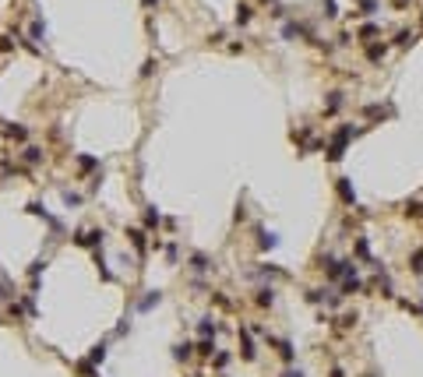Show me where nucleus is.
Masks as SVG:
<instances>
[{"label": "nucleus", "instance_id": "nucleus-19", "mask_svg": "<svg viewBox=\"0 0 423 377\" xmlns=\"http://www.w3.org/2000/svg\"><path fill=\"white\" fill-rule=\"evenodd\" d=\"M402 215H406V219H420V215H423V205H420V201H406V205H402Z\"/></svg>", "mask_w": 423, "mask_h": 377}, {"label": "nucleus", "instance_id": "nucleus-22", "mask_svg": "<svg viewBox=\"0 0 423 377\" xmlns=\"http://www.w3.org/2000/svg\"><path fill=\"white\" fill-rule=\"evenodd\" d=\"M198 331H201V338H212V335H215V321H212V317H201V321H198Z\"/></svg>", "mask_w": 423, "mask_h": 377}, {"label": "nucleus", "instance_id": "nucleus-38", "mask_svg": "<svg viewBox=\"0 0 423 377\" xmlns=\"http://www.w3.org/2000/svg\"><path fill=\"white\" fill-rule=\"evenodd\" d=\"M282 377H303V370H286Z\"/></svg>", "mask_w": 423, "mask_h": 377}, {"label": "nucleus", "instance_id": "nucleus-17", "mask_svg": "<svg viewBox=\"0 0 423 377\" xmlns=\"http://www.w3.org/2000/svg\"><path fill=\"white\" fill-rule=\"evenodd\" d=\"M95 265H99V275H102V282H113V272H109V265H106L102 250H95Z\"/></svg>", "mask_w": 423, "mask_h": 377}, {"label": "nucleus", "instance_id": "nucleus-12", "mask_svg": "<svg viewBox=\"0 0 423 377\" xmlns=\"http://www.w3.org/2000/svg\"><path fill=\"white\" fill-rule=\"evenodd\" d=\"M159 222H163L159 208H156V205H148V208H145V226H148V229H159Z\"/></svg>", "mask_w": 423, "mask_h": 377}, {"label": "nucleus", "instance_id": "nucleus-9", "mask_svg": "<svg viewBox=\"0 0 423 377\" xmlns=\"http://www.w3.org/2000/svg\"><path fill=\"white\" fill-rule=\"evenodd\" d=\"M21 159H25L28 166H39V162H43V148H39V145H28L25 152H21Z\"/></svg>", "mask_w": 423, "mask_h": 377}, {"label": "nucleus", "instance_id": "nucleus-28", "mask_svg": "<svg viewBox=\"0 0 423 377\" xmlns=\"http://www.w3.org/2000/svg\"><path fill=\"white\" fill-rule=\"evenodd\" d=\"M409 265H413V272H416V275H423V250H416V254L409 257Z\"/></svg>", "mask_w": 423, "mask_h": 377}, {"label": "nucleus", "instance_id": "nucleus-24", "mask_svg": "<svg viewBox=\"0 0 423 377\" xmlns=\"http://www.w3.org/2000/svg\"><path fill=\"white\" fill-rule=\"evenodd\" d=\"M99 166V159H92V155H78V169L82 173H88V169H95Z\"/></svg>", "mask_w": 423, "mask_h": 377}, {"label": "nucleus", "instance_id": "nucleus-15", "mask_svg": "<svg viewBox=\"0 0 423 377\" xmlns=\"http://www.w3.org/2000/svg\"><path fill=\"white\" fill-rule=\"evenodd\" d=\"M4 134L14 138V141H25V138H28V131H25L21 124H4Z\"/></svg>", "mask_w": 423, "mask_h": 377}, {"label": "nucleus", "instance_id": "nucleus-2", "mask_svg": "<svg viewBox=\"0 0 423 377\" xmlns=\"http://www.w3.org/2000/svg\"><path fill=\"white\" fill-rule=\"evenodd\" d=\"M71 243H78V247H92V250H102V229H74Z\"/></svg>", "mask_w": 423, "mask_h": 377}, {"label": "nucleus", "instance_id": "nucleus-21", "mask_svg": "<svg viewBox=\"0 0 423 377\" xmlns=\"http://www.w3.org/2000/svg\"><path fill=\"white\" fill-rule=\"evenodd\" d=\"M251 18H254V7H251V4H240V7H237V25H247Z\"/></svg>", "mask_w": 423, "mask_h": 377}, {"label": "nucleus", "instance_id": "nucleus-37", "mask_svg": "<svg viewBox=\"0 0 423 377\" xmlns=\"http://www.w3.org/2000/svg\"><path fill=\"white\" fill-rule=\"evenodd\" d=\"M325 14H328V18L338 14V4H335V0H325Z\"/></svg>", "mask_w": 423, "mask_h": 377}, {"label": "nucleus", "instance_id": "nucleus-3", "mask_svg": "<svg viewBox=\"0 0 423 377\" xmlns=\"http://www.w3.org/2000/svg\"><path fill=\"white\" fill-rule=\"evenodd\" d=\"M360 289H363V282H360V275H356V265L349 261V265H345V272H342V296L360 293Z\"/></svg>", "mask_w": 423, "mask_h": 377}, {"label": "nucleus", "instance_id": "nucleus-10", "mask_svg": "<svg viewBox=\"0 0 423 377\" xmlns=\"http://www.w3.org/2000/svg\"><path fill=\"white\" fill-rule=\"evenodd\" d=\"M159 303H163V293H159V289H152V293L141 300V303H138V310H152V307H159Z\"/></svg>", "mask_w": 423, "mask_h": 377}, {"label": "nucleus", "instance_id": "nucleus-29", "mask_svg": "<svg viewBox=\"0 0 423 377\" xmlns=\"http://www.w3.org/2000/svg\"><path fill=\"white\" fill-rule=\"evenodd\" d=\"M43 268H46V257H39V261H32V265H28V275L35 279V275H39Z\"/></svg>", "mask_w": 423, "mask_h": 377}, {"label": "nucleus", "instance_id": "nucleus-31", "mask_svg": "<svg viewBox=\"0 0 423 377\" xmlns=\"http://www.w3.org/2000/svg\"><path fill=\"white\" fill-rule=\"evenodd\" d=\"M11 293H14V286H11V282H7L4 275H0V300H7Z\"/></svg>", "mask_w": 423, "mask_h": 377}, {"label": "nucleus", "instance_id": "nucleus-33", "mask_svg": "<svg viewBox=\"0 0 423 377\" xmlns=\"http://www.w3.org/2000/svg\"><path fill=\"white\" fill-rule=\"evenodd\" d=\"M374 35H377V25H363L360 28V39H374Z\"/></svg>", "mask_w": 423, "mask_h": 377}, {"label": "nucleus", "instance_id": "nucleus-11", "mask_svg": "<svg viewBox=\"0 0 423 377\" xmlns=\"http://www.w3.org/2000/svg\"><path fill=\"white\" fill-rule=\"evenodd\" d=\"M275 303V289L272 286H261L257 289V307H272Z\"/></svg>", "mask_w": 423, "mask_h": 377}, {"label": "nucleus", "instance_id": "nucleus-4", "mask_svg": "<svg viewBox=\"0 0 423 377\" xmlns=\"http://www.w3.org/2000/svg\"><path fill=\"white\" fill-rule=\"evenodd\" d=\"M345 265H349V261H335V257H325V265H321V268H325V275H328V279L335 282V279H342Z\"/></svg>", "mask_w": 423, "mask_h": 377}, {"label": "nucleus", "instance_id": "nucleus-7", "mask_svg": "<svg viewBox=\"0 0 423 377\" xmlns=\"http://www.w3.org/2000/svg\"><path fill=\"white\" fill-rule=\"evenodd\" d=\"M257 247H261V250H275V247H279V236L268 233V229H257Z\"/></svg>", "mask_w": 423, "mask_h": 377}, {"label": "nucleus", "instance_id": "nucleus-18", "mask_svg": "<svg viewBox=\"0 0 423 377\" xmlns=\"http://www.w3.org/2000/svg\"><path fill=\"white\" fill-rule=\"evenodd\" d=\"M338 109H342V92H332V95H328V102H325V113L332 117V113H338Z\"/></svg>", "mask_w": 423, "mask_h": 377}, {"label": "nucleus", "instance_id": "nucleus-25", "mask_svg": "<svg viewBox=\"0 0 423 377\" xmlns=\"http://www.w3.org/2000/svg\"><path fill=\"white\" fill-rule=\"evenodd\" d=\"M102 360H106V342H99V346L88 353V363H102Z\"/></svg>", "mask_w": 423, "mask_h": 377}, {"label": "nucleus", "instance_id": "nucleus-5", "mask_svg": "<svg viewBox=\"0 0 423 377\" xmlns=\"http://www.w3.org/2000/svg\"><path fill=\"white\" fill-rule=\"evenodd\" d=\"M127 240H131V247L145 257V250H148V240H145V229H134V226H131V229H127Z\"/></svg>", "mask_w": 423, "mask_h": 377}, {"label": "nucleus", "instance_id": "nucleus-39", "mask_svg": "<svg viewBox=\"0 0 423 377\" xmlns=\"http://www.w3.org/2000/svg\"><path fill=\"white\" fill-rule=\"evenodd\" d=\"M159 4V0H141V7H156Z\"/></svg>", "mask_w": 423, "mask_h": 377}, {"label": "nucleus", "instance_id": "nucleus-26", "mask_svg": "<svg viewBox=\"0 0 423 377\" xmlns=\"http://www.w3.org/2000/svg\"><path fill=\"white\" fill-rule=\"evenodd\" d=\"M413 43H416V35H413V32H406V28L395 35V46H413Z\"/></svg>", "mask_w": 423, "mask_h": 377}, {"label": "nucleus", "instance_id": "nucleus-14", "mask_svg": "<svg viewBox=\"0 0 423 377\" xmlns=\"http://www.w3.org/2000/svg\"><path fill=\"white\" fill-rule=\"evenodd\" d=\"M384 53H388V46H384V43H370V46H367V60H370V64L384 60Z\"/></svg>", "mask_w": 423, "mask_h": 377}, {"label": "nucleus", "instance_id": "nucleus-35", "mask_svg": "<svg viewBox=\"0 0 423 377\" xmlns=\"http://www.w3.org/2000/svg\"><path fill=\"white\" fill-rule=\"evenodd\" d=\"M43 35H46V25L35 21V25H32V39H43Z\"/></svg>", "mask_w": 423, "mask_h": 377}, {"label": "nucleus", "instance_id": "nucleus-27", "mask_svg": "<svg viewBox=\"0 0 423 377\" xmlns=\"http://www.w3.org/2000/svg\"><path fill=\"white\" fill-rule=\"evenodd\" d=\"M60 198H64V205H67V208L82 205V194H74V191H60Z\"/></svg>", "mask_w": 423, "mask_h": 377}, {"label": "nucleus", "instance_id": "nucleus-30", "mask_svg": "<svg viewBox=\"0 0 423 377\" xmlns=\"http://www.w3.org/2000/svg\"><path fill=\"white\" fill-rule=\"evenodd\" d=\"M190 349H194V346H190V342H180L173 356H176V360H187V356H190Z\"/></svg>", "mask_w": 423, "mask_h": 377}, {"label": "nucleus", "instance_id": "nucleus-13", "mask_svg": "<svg viewBox=\"0 0 423 377\" xmlns=\"http://www.w3.org/2000/svg\"><path fill=\"white\" fill-rule=\"evenodd\" d=\"M240 353H244V360H254V342H251L247 328H240Z\"/></svg>", "mask_w": 423, "mask_h": 377}, {"label": "nucleus", "instance_id": "nucleus-36", "mask_svg": "<svg viewBox=\"0 0 423 377\" xmlns=\"http://www.w3.org/2000/svg\"><path fill=\"white\" fill-rule=\"evenodd\" d=\"M360 7H363V14H374L377 11V0H360Z\"/></svg>", "mask_w": 423, "mask_h": 377}, {"label": "nucleus", "instance_id": "nucleus-8", "mask_svg": "<svg viewBox=\"0 0 423 377\" xmlns=\"http://www.w3.org/2000/svg\"><path fill=\"white\" fill-rule=\"evenodd\" d=\"M282 35H286V39H300V35H311V28H303V25H296V21H286V25H282Z\"/></svg>", "mask_w": 423, "mask_h": 377}, {"label": "nucleus", "instance_id": "nucleus-34", "mask_svg": "<svg viewBox=\"0 0 423 377\" xmlns=\"http://www.w3.org/2000/svg\"><path fill=\"white\" fill-rule=\"evenodd\" d=\"M212 349H215V346H212V338H201V346H198V353H201V356H212Z\"/></svg>", "mask_w": 423, "mask_h": 377}, {"label": "nucleus", "instance_id": "nucleus-23", "mask_svg": "<svg viewBox=\"0 0 423 377\" xmlns=\"http://www.w3.org/2000/svg\"><path fill=\"white\" fill-rule=\"evenodd\" d=\"M363 117H370V120H384V117H388V109H381V106H367V109H363Z\"/></svg>", "mask_w": 423, "mask_h": 377}, {"label": "nucleus", "instance_id": "nucleus-1", "mask_svg": "<svg viewBox=\"0 0 423 377\" xmlns=\"http://www.w3.org/2000/svg\"><path fill=\"white\" fill-rule=\"evenodd\" d=\"M363 127H349V124H345V127H338L335 134H332V141H328V148H325V152H328V162H338L342 155H345V145H349V138H356Z\"/></svg>", "mask_w": 423, "mask_h": 377}, {"label": "nucleus", "instance_id": "nucleus-20", "mask_svg": "<svg viewBox=\"0 0 423 377\" xmlns=\"http://www.w3.org/2000/svg\"><path fill=\"white\" fill-rule=\"evenodd\" d=\"M190 268H194V272H208V268H212V261H208L205 254H194V257H190Z\"/></svg>", "mask_w": 423, "mask_h": 377}, {"label": "nucleus", "instance_id": "nucleus-6", "mask_svg": "<svg viewBox=\"0 0 423 377\" xmlns=\"http://www.w3.org/2000/svg\"><path fill=\"white\" fill-rule=\"evenodd\" d=\"M335 187H338V198H342L345 205L353 208V205H356V191H353V183H349V180H338Z\"/></svg>", "mask_w": 423, "mask_h": 377}, {"label": "nucleus", "instance_id": "nucleus-32", "mask_svg": "<svg viewBox=\"0 0 423 377\" xmlns=\"http://www.w3.org/2000/svg\"><path fill=\"white\" fill-rule=\"evenodd\" d=\"M356 257H370V247H367V240H363V236L356 240Z\"/></svg>", "mask_w": 423, "mask_h": 377}, {"label": "nucleus", "instance_id": "nucleus-16", "mask_svg": "<svg viewBox=\"0 0 423 377\" xmlns=\"http://www.w3.org/2000/svg\"><path fill=\"white\" fill-rule=\"evenodd\" d=\"M268 342H272V346L279 349V356H282V360H293V346L286 342V338H268Z\"/></svg>", "mask_w": 423, "mask_h": 377}]
</instances>
